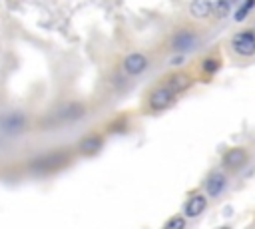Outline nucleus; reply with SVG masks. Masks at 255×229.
Returning <instances> with one entry per match:
<instances>
[{"mask_svg":"<svg viewBox=\"0 0 255 229\" xmlns=\"http://www.w3.org/2000/svg\"><path fill=\"white\" fill-rule=\"evenodd\" d=\"M70 159L68 151H54V153H44L40 157H36L34 161H30V171L34 173H50L60 169L62 165H66Z\"/></svg>","mask_w":255,"mask_h":229,"instance_id":"f03ea898","label":"nucleus"},{"mask_svg":"<svg viewBox=\"0 0 255 229\" xmlns=\"http://www.w3.org/2000/svg\"><path fill=\"white\" fill-rule=\"evenodd\" d=\"M225 2H227V4H231V6H233V4H239V2H241V0H225Z\"/></svg>","mask_w":255,"mask_h":229,"instance_id":"6ab92c4d","label":"nucleus"},{"mask_svg":"<svg viewBox=\"0 0 255 229\" xmlns=\"http://www.w3.org/2000/svg\"><path fill=\"white\" fill-rule=\"evenodd\" d=\"M221 163L225 169H239L247 163V149L245 147H231L223 153Z\"/></svg>","mask_w":255,"mask_h":229,"instance_id":"423d86ee","label":"nucleus"},{"mask_svg":"<svg viewBox=\"0 0 255 229\" xmlns=\"http://www.w3.org/2000/svg\"><path fill=\"white\" fill-rule=\"evenodd\" d=\"M189 14L197 20H205L213 16V2L211 0H191L189 2Z\"/></svg>","mask_w":255,"mask_h":229,"instance_id":"9b49d317","label":"nucleus"},{"mask_svg":"<svg viewBox=\"0 0 255 229\" xmlns=\"http://www.w3.org/2000/svg\"><path fill=\"white\" fill-rule=\"evenodd\" d=\"M24 125H26V117L20 112H10L0 119V127L8 133H18L24 129Z\"/></svg>","mask_w":255,"mask_h":229,"instance_id":"9d476101","label":"nucleus"},{"mask_svg":"<svg viewBox=\"0 0 255 229\" xmlns=\"http://www.w3.org/2000/svg\"><path fill=\"white\" fill-rule=\"evenodd\" d=\"M231 50L241 58H251L255 54V32L251 28H245L231 36L229 40Z\"/></svg>","mask_w":255,"mask_h":229,"instance_id":"7ed1b4c3","label":"nucleus"},{"mask_svg":"<svg viewBox=\"0 0 255 229\" xmlns=\"http://www.w3.org/2000/svg\"><path fill=\"white\" fill-rule=\"evenodd\" d=\"M227 187V177L221 173V171H213L207 175L205 183H203V189L209 197H219Z\"/></svg>","mask_w":255,"mask_h":229,"instance_id":"0eeeda50","label":"nucleus"},{"mask_svg":"<svg viewBox=\"0 0 255 229\" xmlns=\"http://www.w3.org/2000/svg\"><path fill=\"white\" fill-rule=\"evenodd\" d=\"M201 44V36L193 28H179L169 38V48L177 54H187Z\"/></svg>","mask_w":255,"mask_h":229,"instance_id":"f257e3e1","label":"nucleus"},{"mask_svg":"<svg viewBox=\"0 0 255 229\" xmlns=\"http://www.w3.org/2000/svg\"><path fill=\"white\" fill-rule=\"evenodd\" d=\"M205 207H207V197L205 195H201V193H195V195H191L187 201H185V205H183V217H199L203 211H205Z\"/></svg>","mask_w":255,"mask_h":229,"instance_id":"1a4fd4ad","label":"nucleus"},{"mask_svg":"<svg viewBox=\"0 0 255 229\" xmlns=\"http://www.w3.org/2000/svg\"><path fill=\"white\" fill-rule=\"evenodd\" d=\"M147 64H149V60H147V56L141 54V52H131V54H128V56L124 58V62H122L124 72H126L128 76H139L141 72H145Z\"/></svg>","mask_w":255,"mask_h":229,"instance_id":"39448f33","label":"nucleus"},{"mask_svg":"<svg viewBox=\"0 0 255 229\" xmlns=\"http://www.w3.org/2000/svg\"><path fill=\"white\" fill-rule=\"evenodd\" d=\"M163 229H185V217L183 215H173L167 219Z\"/></svg>","mask_w":255,"mask_h":229,"instance_id":"f3484780","label":"nucleus"},{"mask_svg":"<svg viewBox=\"0 0 255 229\" xmlns=\"http://www.w3.org/2000/svg\"><path fill=\"white\" fill-rule=\"evenodd\" d=\"M102 145H104V137L98 135V133H92V135H86V137L78 143V149H80V153H84V155H94L96 151L102 149Z\"/></svg>","mask_w":255,"mask_h":229,"instance_id":"f8f14e48","label":"nucleus"},{"mask_svg":"<svg viewBox=\"0 0 255 229\" xmlns=\"http://www.w3.org/2000/svg\"><path fill=\"white\" fill-rule=\"evenodd\" d=\"M231 12V4H227L225 0H215L213 2V16H217L219 20L221 18H227Z\"/></svg>","mask_w":255,"mask_h":229,"instance_id":"dca6fc26","label":"nucleus"},{"mask_svg":"<svg viewBox=\"0 0 255 229\" xmlns=\"http://www.w3.org/2000/svg\"><path fill=\"white\" fill-rule=\"evenodd\" d=\"M175 102V94L165 88V86H157L149 92L147 96V108L151 112H161V110H167L171 104Z\"/></svg>","mask_w":255,"mask_h":229,"instance_id":"20e7f679","label":"nucleus"},{"mask_svg":"<svg viewBox=\"0 0 255 229\" xmlns=\"http://www.w3.org/2000/svg\"><path fill=\"white\" fill-rule=\"evenodd\" d=\"M82 114H84V106H82V104H70V106H66V108L62 110L64 121H74V119H78Z\"/></svg>","mask_w":255,"mask_h":229,"instance_id":"2eb2a0df","label":"nucleus"},{"mask_svg":"<svg viewBox=\"0 0 255 229\" xmlns=\"http://www.w3.org/2000/svg\"><path fill=\"white\" fill-rule=\"evenodd\" d=\"M219 68H221V60H219L217 56H205V58L201 60V72H203L207 78L215 76V74L219 72Z\"/></svg>","mask_w":255,"mask_h":229,"instance_id":"ddd939ff","label":"nucleus"},{"mask_svg":"<svg viewBox=\"0 0 255 229\" xmlns=\"http://www.w3.org/2000/svg\"><path fill=\"white\" fill-rule=\"evenodd\" d=\"M225 229H229V227H225Z\"/></svg>","mask_w":255,"mask_h":229,"instance_id":"aec40b11","label":"nucleus"},{"mask_svg":"<svg viewBox=\"0 0 255 229\" xmlns=\"http://www.w3.org/2000/svg\"><path fill=\"white\" fill-rule=\"evenodd\" d=\"M183 62H185V56H183V54H177V56H173V58L169 60L171 66H181Z\"/></svg>","mask_w":255,"mask_h":229,"instance_id":"a211bd4d","label":"nucleus"},{"mask_svg":"<svg viewBox=\"0 0 255 229\" xmlns=\"http://www.w3.org/2000/svg\"><path fill=\"white\" fill-rule=\"evenodd\" d=\"M193 84V78L187 74V72H175V74H169V78L165 80V88H169L175 96L177 94H181V92H185L189 86Z\"/></svg>","mask_w":255,"mask_h":229,"instance_id":"6e6552de","label":"nucleus"},{"mask_svg":"<svg viewBox=\"0 0 255 229\" xmlns=\"http://www.w3.org/2000/svg\"><path fill=\"white\" fill-rule=\"evenodd\" d=\"M253 6H255V0H241V2L237 4V10H235V14H233V20H235L237 24L243 22V20H247L249 14L253 12Z\"/></svg>","mask_w":255,"mask_h":229,"instance_id":"4468645a","label":"nucleus"}]
</instances>
